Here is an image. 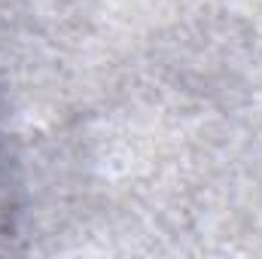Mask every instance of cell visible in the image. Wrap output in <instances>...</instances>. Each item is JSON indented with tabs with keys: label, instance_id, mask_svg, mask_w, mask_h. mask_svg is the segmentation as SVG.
Returning a JSON list of instances; mask_svg holds the SVG:
<instances>
[]
</instances>
